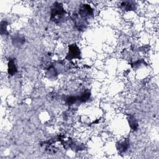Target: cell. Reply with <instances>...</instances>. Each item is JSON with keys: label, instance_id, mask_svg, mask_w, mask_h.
<instances>
[{"label": "cell", "instance_id": "obj_1", "mask_svg": "<svg viewBox=\"0 0 159 159\" xmlns=\"http://www.w3.org/2000/svg\"><path fill=\"white\" fill-rule=\"evenodd\" d=\"M65 13V12L64 11V9L61 6H60V4H55L52 11L51 19L54 21L55 19H61Z\"/></svg>", "mask_w": 159, "mask_h": 159}, {"label": "cell", "instance_id": "obj_3", "mask_svg": "<svg viewBox=\"0 0 159 159\" xmlns=\"http://www.w3.org/2000/svg\"><path fill=\"white\" fill-rule=\"evenodd\" d=\"M92 12H93L92 9L88 4L83 5V6L81 7V9L80 11V13L81 16L83 17H86L92 14Z\"/></svg>", "mask_w": 159, "mask_h": 159}, {"label": "cell", "instance_id": "obj_4", "mask_svg": "<svg viewBox=\"0 0 159 159\" xmlns=\"http://www.w3.org/2000/svg\"><path fill=\"white\" fill-rule=\"evenodd\" d=\"M17 71V68L14 61L12 60H11L8 63V73L11 75H14Z\"/></svg>", "mask_w": 159, "mask_h": 159}, {"label": "cell", "instance_id": "obj_2", "mask_svg": "<svg viewBox=\"0 0 159 159\" xmlns=\"http://www.w3.org/2000/svg\"><path fill=\"white\" fill-rule=\"evenodd\" d=\"M80 52L79 50V48L77 46L75 45H72L69 48V53L68 54L67 57H69V58H77L79 57Z\"/></svg>", "mask_w": 159, "mask_h": 159}]
</instances>
